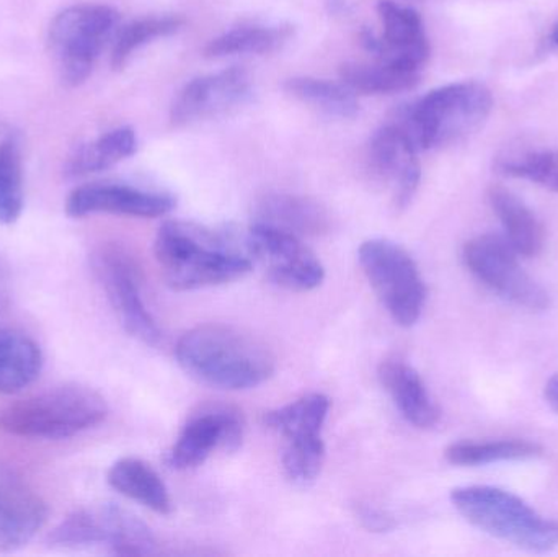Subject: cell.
Segmentation results:
<instances>
[{"label": "cell", "mask_w": 558, "mask_h": 557, "mask_svg": "<svg viewBox=\"0 0 558 557\" xmlns=\"http://www.w3.org/2000/svg\"><path fill=\"white\" fill-rule=\"evenodd\" d=\"M157 264L172 290L219 287L244 278L254 267L244 238L229 229L167 221L157 232Z\"/></svg>", "instance_id": "cell-1"}, {"label": "cell", "mask_w": 558, "mask_h": 557, "mask_svg": "<svg viewBox=\"0 0 558 557\" xmlns=\"http://www.w3.org/2000/svg\"><path fill=\"white\" fill-rule=\"evenodd\" d=\"M186 375L226 391L257 388L274 376L277 359L254 334L229 324H203L189 330L175 349Z\"/></svg>", "instance_id": "cell-2"}, {"label": "cell", "mask_w": 558, "mask_h": 557, "mask_svg": "<svg viewBox=\"0 0 558 557\" xmlns=\"http://www.w3.org/2000/svg\"><path fill=\"white\" fill-rule=\"evenodd\" d=\"M494 110L492 92L481 82H452L428 92L397 121L416 149L451 146L477 133Z\"/></svg>", "instance_id": "cell-3"}, {"label": "cell", "mask_w": 558, "mask_h": 557, "mask_svg": "<svg viewBox=\"0 0 558 557\" xmlns=\"http://www.w3.org/2000/svg\"><path fill=\"white\" fill-rule=\"evenodd\" d=\"M104 396L87 386L49 389L0 412V432L13 437L61 440L97 427L107 419Z\"/></svg>", "instance_id": "cell-4"}, {"label": "cell", "mask_w": 558, "mask_h": 557, "mask_svg": "<svg viewBox=\"0 0 558 557\" xmlns=\"http://www.w3.org/2000/svg\"><path fill=\"white\" fill-rule=\"evenodd\" d=\"M454 509L471 525L517 548L546 553L558 546V522L546 519L521 497L490 486L458 487Z\"/></svg>", "instance_id": "cell-5"}, {"label": "cell", "mask_w": 558, "mask_h": 557, "mask_svg": "<svg viewBox=\"0 0 558 557\" xmlns=\"http://www.w3.org/2000/svg\"><path fill=\"white\" fill-rule=\"evenodd\" d=\"M357 261L392 319L415 326L425 307L426 284L412 255L396 242L369 239L361 244Z\"/></svg>", "instance_id": "cell-6"}, {"label": "cell", "mask_w": 558, "mask_h": 557, "mask_svg": "<svg viewBox=\"0 0 558 557\" xmlns=\"http://www.w3.org/2000/svg\"><path fill=\"white\" fill-rule=\"evenodd\" d=\"M328 409L330 401L327 396L312 392L265 414V425L281 435L282 471L295 486L315 483L324 467L322 431Z\"/></svg>", "instance_id": "cell-7"}, {"label": "cell", "mask_w": 558, "mask_h": 557, "mask_svg": "<svg viewBox=\"0 0 558 557\" xmlns=\"http://www.w3.org/2000/svg\"><path fill=\"white\" fill-rule=\"evenodd\" d=\"M118 22L120 13L104 3L69 7L52 20L49 46L65 84L74 87L90 75Z\"/></svg>", "instance_id": "cell-8"}, {"label": "cell", "mask_w": 558, "mask_h": 557, "mask_svg": "<svg viewBox=\"0 0 558 557\" xmlns=\"http://www.w3.org/2000/svg\"><path fill=\"white\" fill-rule=\"evenodd\" d=\"M462 258L477 280L510 303L530 311L549 310V293L521 267L517 251L505 235L471 239L464 245Z\"/></svg>", "instance_id": "cell-9"}, {"label": "cell", "mask_w": 558, "mask_h": 557, "mask_svg": "<svg viewBox=\"0 0 558 557\" xmlns=\"http://www.w3.org/2000/svg\"><path fill=\"white\" fill-rule=\"evenodd\" d=\"M92 268L124 330L146 346H159L162 332L144 303L133 255L120 245H104L92 257Z\"/></svg>", "instance_id": "cell-10"}, {"label": "cell", "mask_w": 558, "mask_h": 557, "mask_svg": "<svg viewBox=\"0 0 558 557\" xmlns=\"http://www.w3.org/2000/svg\"><path fill=\"white\" fill-rule=\"evenodd\" d=\"M248 254L278 287L307 293L324 283L325 268L299 235L254 222L245 234Z\"/></svg>", "instance_id": "cell-11"}, {"label": "cell", "mask_w": 558, "mask_h": 557, "mask_svg": "<svg viewBox=\"0 0 558 557\" xmlns=\"http://www.w3.org/2000/svg\"><path fill=\"white\" fill-rule=\"evenodd\" d=\"M377 13L383 23V35L364 32L361 35L364 48L374 59L422 72L432 48L420 13L392 0H380Z\"/></svg>", "instance_id": "cell-12"}, {"label": "cell", "mask_w": 558, "mask_h": 557, "mask_svg": "<svg viewBox=\"0 0 558 557\" xmlns=\"http://www.w3.org/2000/svg\"><path fill=\"white\" fill-rule=\"evenodd\" d=\"M244 438L241 414L231 408L203 409L180 432L166 461L172 470L202 467L216 450L235 451Z\"/></svg>", "instance_id": "cell-13"}, {"label": "cell", "mask_w": 558, "mask_h": 557, "mask_svg": "<svg viewBox=\"0 0 558 557\" xmlns=\"http://www.w3.org/2000/svg\"><path fill=\"white\" fill-rule=\"evenodd\" d=\"M252 75L242 68L225 69L190 82L173 101L170 120L175 126L198 123L229 113L251 97Z\"/></svg>", "instance_id": "cell-14"}, {"label": "cell", "mask_w": 558, "mask_h": 557, "mask_svg": "<svg viewBox=\"0 0 558 557\" xmlns=\"http://www.w3.org/2000/svg\"><path fill=\"white\" fill-rule=\"evenodd\" d=\"M420 150L409 134L397 123L380 128L369 144V167L373 175L389 189L397 209L407 208L422 180Z\"/></svg>", "instance_id": "cell-15"}, {"label": "cell", "mask_w": 558, "mask_h": 557, "mask_svg": "<svg viewBox=\"0 0 558 557\" xmlns=\"http://www.w3.org/2000/svg\"><path fill=\"white\" fill-rule=\"evenodd\" d=\"M175 208V198L169 193L149 192L123 183H88L72 190L65 202L71 218L107 213L131 218H160Z\"/></svg>", "instance_id": "cell-16"}, {"label": "cell", "mask_w": 558, "mask_h": 557, "mask_svg": "<svg viewBox=\"0 0 558 557\" xmlns=\"http://www.w3.org/2000/svg\"><path fill=\"white\" fill-rule=\"evenodd\" d=\"M48 507L13 468L0 463V553L25 548L45 525Z\"/></svg>", "instance_id": "cell-17"}, {"label": "cell", "mask_w": 558, "mask_h": 557, "mask_svg": "<svg viewBox=\"0 0 558 557\" xmlns=\"http://www.w3.org/2000/svg\"><path fill=\"white\" fill-rule=\"evenodd\" d=\"M379 379L407 422L423 431L438 425L441 412L412 365L399 359L386 360L380 363Z\"/></svg>", "instance_id": "cell-18"}, {"label": "cell", "mask_w": 558, "mask_h": 557, "mask_svg": "<svg viewBox=\"0 0 558 557\" xmlns=\"http://www.w3.org/2000/svg\"><path fill=\"white\" fill-rule=\"evenodd\" d=\"M255 221L304 238L320 235L330 229L327 209L307 196L270 193L255 205Z\"/></svg>", "instance_id": "cell-19"}, {"label": "cell", "mask_w": 558, "mask_h": 557, "mask_svg": "<svg viewBox=\"0 0 558 557\" xmlns=\"http://www.w3.org/2000/svg\"><path fill=\"white\" fill-rule=\"evenodd\" d=\"M487 198L504 226L505 239L517 254L527 258L537 257L543 252L546 234L530 206L501 185H492Z\"/></svg>", "instance_id": "cell-20"}, {"label": "cell", "mask_w": 558, "mask_h": 557, "mask_svg": "<svg viewBox=\"0 0 558 557\" xmlns=\"http://www.w3.org/2000/svg\"><path fill=\"white\" fill-rule=\"evenodd\" d=\"M108 484L121 496L147 507L159 516L173 510L172 497L162 477L140 458H121L108 471Z\"/></svg>", "instance_id": "cell-21"}, {"label": "cell", "mask_w": 558, "mask_h": 557, "mask_svg": "<svg viewBox=\"0 0 558 557\" xmlns=\"http://www.w3.org/2000/svg\"><path fill=\"white\" fill-rule=\"evenodd\" d=\"M43 370L38 343L26 334L0 327V392L15 395L32 386Z\"/></svg>", "instance_id": "cell-22"}, {"label": "cell", "mask_w": 558, "mask_h": 557, "mask_svg": "<svg viewBox=\"0 0 558 557\" xmlns=\"http://www.w3.org/2000/svg\"><path fill=\"white\" fill-rule=\"evenodd\" d=\"M422 72L410 71L390 62H344L340 78L354 94L387 95L412 90L418 85Z\"/></svg>", "instance_id": "cell-23"}, {"label": "cell", "mask_w": 558, "mask_h": 557, "mask_svg": "<svg viewBox=\"0 0 558 557\" xmlns=\"http://www.w3.org/2000/svg\"><path fill=\"white\" fill-rule=\"evenodd\" d=\"M110 542V517L108 504L78 509L62 520L48 538L49 548L58 552H84V549L108 548Z\"/></svg>", "instance_id": "cell-24"}, {"label": "cell", "mask_w": 558, "mask_h": 557, "mask_svg": "<svg viewBox=\"0 0 558 557\" xmlns=\"http://www.w3.org/2000/svg\"><path fill=\"white\" fill-rule=\"evenodd\" d=\"M136 149V133L131 128H118L98 137L94 143L78 147L69 157L65 173L71 177H82L104 172L133 156Z\"/></svg>", "instance_id": "cell-25"}, {"label": "cell", "mask_w": 558, "mask_h": 557, "mask_svg": "<svg viewBox=\"0 0 558 557\" xmlns=\"http://www.w3.org/2000/svg\"><path fill=\"white\" fill-rule=\"evenodd\" d=\"M289 25H245L229 29L211 39L205 48L206 58L235 55H270L291 39Z\"/></svg>", "instance_id": "cell-26"}, {"label": "cell", "mask_w": 558, "mask_h": 557, "mask_svg": "<svg viewBox=\"0 0 558 557\" xmlns=\"http://www.w3.org/2000/svg\"><path fill=\"white\" fill-rule=\"evenodd\" d=\"M286 92L302 104L327 117L354 118L360 113V104L351 88L341 82L315 77H292L284 84Z\"/></svg>", "instance_id": "cell-27"}, {"label": "cell", "mask_w": 558, "mask_h": 557, "mask_svg": "<svg viewBox=\"0 0 558 557\" xmlns=\"http://www.w3.org/2000/svg\"><path fill=\"white\" fill-rule=\"evenodd\" d=\"M541 453L543 448L527 440L459 441L448 447L445 457L456 467H484L500 461L527 460Z\"/></svg>", "instance_id": "cell-28"}, {"label": "cell", "mask_w": 558, "mask_h": 557, "mask_svg": "<svg viewBox=\"0 0 558 557\" xmlns=\"http://www.w3.org/2000/svg\"><path fill=\"white\" fill-rule=\"evenodd\" d=\"M110 542L108 552L114 556L157 555V540L149 526L133 513L114 504H108Z\"/></svg>", "instance_id": "cell-29"}, {"label": "cell", "mask_w": 558, "mask_h": 557, "mask_svg": "<svg viewBox=\"0 0 558 557\" xmlns=\"http://www.w3.org/2000/svg\"><path fill=\"white\" fill-rule=\"evenodd\" d=\"M500 173L513 179L530 180L558 193V150L534 149L507 154L497 162Z\"/></svg>", "instance_id": "cell-30"}, {"label": "cell", "mask_w": 558, "mask_h": 557, "mask_svg": "<svg viewBox=\"0 0 558 557\" xmlns=\"http://www.w3.org/2000/svg\"><path fill=\"white\" fill-rule=\"evenodd\" d=\"M183 20L179 16H147L136 20L121 29L120 35L114 39L113 51H111V65L114 69H123L130 61L134 51L162 36L172 35L182 28Z\"/></svg>", "instance_id": "cell-31"}, {"label": "cell", "mask_w": 558, "mask_h": 557, "mask_svg": "<svg viewBox=\"0 0 558 557\" xmlns=\"http://www.w3.org/2000/svg\"><path fill=\"white\" fill-rule=\"evenodd\" d=\"M23 211V169L19 144L0 143V222L13 225Z\"/></svg>", "instance_id": "cell-32"}, {"label": "cell", "mask_w": 558, "mask_h": 557, "mask_svg": "<svg viewBox=\"0 0 558 557\" xmlns=\"http://www.w3.org/2000/svg\"><path fill=\"white\" fill-rule=\"evenodd\" d=\"M356 516L361 525L373 533H387L396 526L393 517L390 516L389 512H386V510L379 509V507L360 504V506L356 507Z\"/></svg>", "instance_id": "cell-33"}, {"label": "cell", "mask_w": 558, "mask_h": 557, "mask_svg": "<svg viewBox=\"0 0 558 557\" xmlns=\"http://www.w3.org/2000/svg\"><path fill=\"white\" fill-rule=\"evenodd\" d=\"M10 303H12V287H10L9 271L0 262V317L10 310Z\"/></svg>", "instance_id": "cell-34"}, {"label": "cell", "mask_w": 558, "mask_h": 557, "mask_svg": "<svg viewBox=\"0 0 558 557\" xmlns=\"http://www.w3.org/2000/svg\"><path fill=\"white\" fill-rule=\"evenodd\" d=\"M546 401L558 414V375L546 385Z\"/></svg>", "instance_id": "cell-35"}, {"label": "cell", "mask_w": 558, "mask_h": 557, "mask_svg": "<svg viewBox=\"0 0 558 557\" xmlns=\"http://www.w3.org/2000/svg\"><path fill=\"white\" fill-rule=\"evenodd\" d=\"M553 39H554V43H556V45H558V25L556 26V28H554Z\"/></svg>", "instance_id": "cell-36"}]
</instances>
